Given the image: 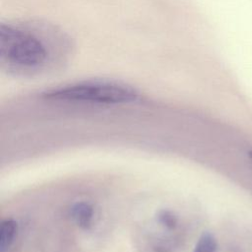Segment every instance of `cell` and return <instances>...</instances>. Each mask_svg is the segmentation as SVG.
<instances>
[{
  "label": "cell",
  "mask_w": 252,
  "mask_h": 252,
  "mask_svg": "<svg viewBox=\"0 0 252 252\" xmlns=\"http://www.w3.org/2000/svg\"><path fill=\"white\" fill-rule=\"evenodd\" d=\"M71 38L42 21L0 25V65L8 74L34 77L61 69L73 54Z\"/></svg>",
  "instance_id": "obj_1"
},
{
  "label": "cell",
  "mask_w": 252,
  "mask_h": 252,
  "mask_svg": "<svg viewBox=\"0 0 252 252\" xmlns=\"http://www.w3.org/2000/svg\"><path fill=\"white\" fill-rule=\"evenodd\" d=\"M44 96L58 101L124 104L136 101L139 97V93L135 88L123 82L92 79L51 89L44 94Z\"/></svg>",
  "instance_id": "obj_2"
},
{
  "label": "cell",
  "mask_w": 252,
  "mask_h": 252,
  "mask_svg": "<svg viewBox=\"0 0 252 252\" xmlns=\"http://www.w3.org/2000/svg\"><path fill=\"white\" fill-rule=\"evenodd\" d=\"M248 158H250V160H251V162H252V150H250V151L248 152Z\"/></svg>",
  "instance_id": "obj_7"
},
{
  "label": "cell",
  "mask_w": 252,
  "mask_h": 252,
  "mask_svg": "<svg viewBox=\"0 0 252 252\" xmlns=\"http://www.w3.org/2000/svg\"><path fill=\"white\" fill-rule=\"evenodd\" d=\"M218 241L214 234L204 232L198 239L193 252H217Z\"/></svg>",
  "instance_id": "obj_6"
},
{
  "label": "cell",
  "mask_w": 252,
  "mask_h": 252,
  "mask_svg": "<svg viewBox=\"0 0 252 252\" xmlns=\"http://www.w3.org/2000/svg\"><path fill=\"white\" fill-rule=\"evenodd\" d=\"M157 223L163 228V230L173 231L179 225V219L174 214V212L170 210H161L158 213L156 217Z\"/></svg>",
  "instance_id": "obj_5"
},
{
  "label": "cell",
  "mask_w": 252,
  "mask_h": 252,
  "mask_svg": "<svg viewBox=\"0 0 252 252\" xmlns=\"http://www.w3.org/2000/svg\"><path fill=\"white\" fill-rule=\"evenodd\" d=\"M18 233V224L13 219L2 221L0 227V252H7L13 245Z\"/></svg>",
  "instance_id": "obj_4"
},
{
  "label": "cell",
  "mask_w": 252,
  "mask_h": 252,
  "mask_svg": "<svg viewBox=\"0 0 252 252\" xmlns=\"http://www.w3.org/2000/svg\"><path fill=\"white\" fill-rule=\"evenodd\" d=\"M94 208L87 201H80L70 209V215L75 223L82 229H90L94 219Z\"/></svg>",
  "instance_id": "obj_3"
}]
</instances>
